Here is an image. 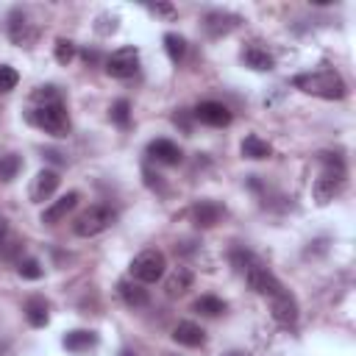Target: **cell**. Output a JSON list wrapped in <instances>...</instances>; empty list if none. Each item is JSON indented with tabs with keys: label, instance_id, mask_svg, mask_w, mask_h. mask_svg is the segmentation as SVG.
<instances>
[{
	"label": "cell",
	"instance_id": "1",
	"mask_svg": "<svg viewBox=\"0 0 356 356\" xmlns=\"http://www.w3.org/2000/svg\"><path fill=\"white\" fill-rule=\"evenodd\" d=\"M31 103L33 106L28 111V120L36 128H42L50 136H67L70 134V114H67L64 100H61L56 86H39L31 95Z\"/></svg>",
	"mask_w": 356,
	"mask_h": 356
},
{
	"label": "cell",
	"instance_id": "2",
	"mask_svg": "<svg viewBox=\"0 0 356 356\" xmlns=\"http://www.w3.org/2000/svg\"><path fill=\"white\" fill-rule=\"evenodd\" d=\"M300 92L306 95H314V97H325V100H342L348 95V86L345 81L339 78V72L334 70H317V72H303V75H295L292 81Z\"/></svg>",
	"mask_w": 356,
	"mask_h": 356
},
{
	"label": "cell",
	"instance_id": "3",
	"mask_svg": "<svg viewBox=\"0 0 356 356\" xmlns=\"http://www.w3.org/2000/svg\"><path fill=\"white\" fill-rule=\"evenodd\" d=\"M111 222H114V209L106 206V203H95V206H89L86 211H81V214L75 217L72 231H75L78 236H97V234H103Z\"/></svg>",
	"mask_w": 356,
	"mask_h": 356
},
{
	"label": "cell",
	"instance_id": "4",
	"mask_svg": "<svg viewBox=\"0 0 356 356\" xmlns=\"http://www.w3.org/2000/svg\"><path fill=\"white\" fill-rule=\"evenodd\" d=\"M164 267H167L164 253L156 250V248H147V250H142L131 259V278L139 281V284H153L164 275Z\"/></svg>",
	"mask_w": 356,
	"mask_h": 356
},
{
	"label": "cell",
	"instance_id": "5",
	"mask_svg": "<svg viewBox=\"0 0 356 356\" xmlns=\"http://www.w3.org/2000/svg\"><path fill=\"white\" fill-rule=\"evenodd\" d=\"M342 186H345V167H325L320 178L312 184V195L320 206H325L342 192Z\"/></svg>",
	"mask_w": 356,
	"mask_h": 356
},
{
	"label": "cell",
	"instance_id": "6",
	"mask_svg": "<svg viewBox=\"0 0 356 356\" xmlns=\"http://www.w3.org/2000/svg\"><path fill=\"white\" fill-rule=\"evenodd\" d=\"M139 70V50L134 44H125L120 50H114L108 58H106V72L111 78H131L134 72Z\"/></svg>",
	"mask_w": 356,
	"mask_h": 356
},
{
	"label": "cell",
	"instance_id": "7",
	"mask_svg": "<svg viewBox=\"0 0 356 356\" xmlns=\"http://www.w3.org/2000/svg\"><path fill=\"white\" fill-rule=\"evenodd\" d=\"M36 36H39V31H36V25L31 22V17L22 11V8H14L11 14H8V39L14 42V44H33L36 42Z\"/></svg>",
	"mask_w": 356,
	"mask_h": 356
},
{
	"label": "cell",
	"instance_id": "8",
	"mask_svg": "<svg viewBox=\"0 0 356 356\" xmlns=\"http://www.w3.org/2000/svg\"><path fill=\"white\" fill-rule=\"evenodd\" d=\"M270 309H273V320L281 328H295L298 325V303L286 289H281L278 295L270 298Z\"/></svg>",
	"mask_w": 356,
	"mask_h": 356
},
{
	"label": "cell",
	"instance_id": "9",
	"mask_svg": "<svg viewBox=\"0 0 356 356\" xmlns=\"http://www.w3.org/2000/svg\"><path fill=\"white\" fill-rule=\"evenodd\" d=\"M192 114H195V120H200L203 125H211V128H225V125L231 122L228 106H222V103H217V100H203V103H197Z\"/></svg>",
	"mask_w": 356,
	"mask_h": 356
},
{
	"label": "cell",
	"instance_id": "10",
	"mask_svg": "<svg viewBox=\"0 0 356 356\" xmlns=\"http://www.w3.org/2000/svg\"><path fill=\"white\" fill-rule=\"evenodd\" d=\"M147 156L156 161V164H167V167H175L181 161V147L172 142V139H153L147 145Z\"/></svg>",
	"mask_w": 356,
	"mask_h": 356
},
{
	"label": "cell",
	"instance_id": "11",
	"mask_svg": "<svg viewBox=\"0 0 356 356\" xmlns=\"http://www.w3.org/2000/svg\"><path fill=\"white\" fill-rule=\"evenodd\" d=\"M58 181H61V178H58L56 170H42V172H36L33 184H31V200H33V203L50 200L53 192L58 189Z\"/></svg>",
	"mask_w": 356,
	"mask_h": 356
},
{
	"label": "cell",
	"instance_id": "12",
	"mask_svg": "<svg viewBox=\"0 0 356 356\" xmlns=\"http://www.w3.org/2000/svg\"><path fill=\"white\" fill-rule=\"evenodd\" d=\"M239 25V17L236 14H225V11H209L206 17H203V28H206V33L209 36H225V33H231L234 28Z\"/></svg>",
	"mask_w": 356,
	"mask_h": 356
},
{
	"label": "cell",
	"instance_id": "13",
	"mask_svg": "<svg viewBox=\"0 0 356 356\" xmlns=\"http://www.w3.org/2000/svg\"><path fill=\"white\" fill-rule=\"evenodd\" d=\"M81 200V195L78 192H67V195H61L58 200H53L44 211H42V222H47V225H56V222H61L72 209H75V203Z\"/></svg>",
	"mask_w": 356,
	"mask_h": 356
},
{
	"label": "cell",
	"instance_id": "14",
	"mask_svg": "<svg viewBox=\"0 0 356 356\" xmlns=\"http://www.w3.org/2000/svg\"><path fill=\"white\" fill-rule=\"evenodd\" d=\"M222 214H225V209H222L217 200H197V203L192 206V220H195V225H200V228L217 225Z\"/></svg>",
	"mask_w": 356,
	"mask_h": 356
},
{
	"label": "cell",
	"instance_id": "15",
	"mask_svg": "<svg viewBox=\"0 0 356 356\" xmlns=\"http://www.w3.org/2000/svg\"><path fill=\"white\" fill-rule=\"evenodd\" d=\"M117 292H120V298L125 300V306H131V309H142V306H147V300H150L147 289H145L139 281H134V278L120 281V284H117Z\"/></svg>",
	"mask_w": 356,
	"mask_h": 356
},
{
	"label": "cell",
	"instance_id": "16",
	"mask_svg": "<svg viewBox=\"0 0 356 356\" xmlns=\"http://www.w3.org/2000/svg\"><path fill=\"white\" fill-rule=\"evenodd\" d=\"M172 339H175L178 345H184V348H200V345L206 342V331H203L197 323L184 320V323H178V325H175Z\"/></svg>",
	"mask_w": 356,
	"mask_h": 356
},
{
	"label": "cell",
	"instance_id": "17",
	"mask_svg": "<svg viewBox=\"0 0 356 356\" xmlns=\"http://www.w3.org/2000/svg\"><path fill=\"white\" fill-rule=\"evenodd\" d=\"M192 281H195V275H192L189 267H175V270L167 275V281H164V292H167L170 298H178V295H184V292L192 286Z\"/></svg>",
	"mask_w": 356,
	"mask_h": 356
},
{
	"label": "cell",
	"instance_id": "18",
	"mask_svg": "<svg viewBox=\"0 0 356 356\" xmlns=\"http://www.w3.org/2000/svg\"><path fill=\"white\" fill-rule=\"evenodd\" d=\"M22 312H25V317H28V323H31L33 328H42V325H47V320H50V312H47V300H44V298H39V295L28 298V300H25V306H22Z\"/></svg>",
	"mask_w": 356,
	"mask_h": 356
},
{
	"label": "cell",
	"instance_id": "19",
	"mask_svg": "<svg viewBox=\"0 0 356 356\" xmlns=\"http://www.w3.org/2000/svg\"><path fill=\"white\" fill-rule=\"evenodd\" d=\"M242 61L250 67V70H259V72H267V70H273V56L267 53V50H261L259 44H248L245 50H242Z\"/></svg>",
	"mask_w": 356,
	"mask_h": 356
},
{
	"label": "cell",
	"instance_id": "20",
	"mask_svg": "<svg viewBox=\"0 0 356 356\" xmlns=\"http://www.w3.org/2000/svg\"><path fill=\"white\" fill-rule=\"evenodd\" d=\"M95 345H97V334H95V331H83V328H78V331H70V334L64 337V348L72 350V353L89 350V348H95Z\"/></svg>",
	"mask_w": 356,
	"mask_h": 356
},
{
	"label": "cell",
	"instance_id": "21",
	"mask_svg": "<svg viewBox=\"0 0 356 356\" xmlns=\"http://www.w3.org/2000/svg\"><path fill=\"white\" fill-rule=\"evenodd\" d=\"M270 153H273V147H270L261 136L250 134V136L242 139V156H245V159H256V161H259V159H267Z\"/></svg>",
	"mask_w": 356,
	"mask_h": 356
},
{
	"label": "cell",
	"instance_id": "22",
	"mask_svg": "<svg viewBox=\"0 0 356 356\" xmlns=\"http://www.w3.org/2000/svg\"><path fill=\"white\" fill-rule=\"evenodd\" d=\"M195 312H200L206 317H217V314L225 312V303L220 298H214V295H203V298L195 300Z\"/></svg>",
	"mask_w": 356,
	"mask_h": 356
},
{
	"label": "cell",
	"instance_id": "23",
	"mask_svg": "<svg viewBox=\"0 0 356 356\" xmlns=\"http://www.w3.org/2000/svg\"><path fill=\"white\" fill-rule=\"evenodd\" d=\"M19 167H22V161H19L17 153H6V156H0V181H14L17 172H19Z\"/></svg>",
	"mask_w": 356,
	"mask_h": 356
},
{
	"label": "cell",
	"instance_id": "24",
	"mask_svg": "<svg viewBox=\"0 0 356 356\" xmlns=\"http://www.w3.org/2000/svg\"><path fill=\"white\" fill-rule=\"evenodd\" d=\"M164 50H167V56L178 64V61L184 58V53H186V42H184L178 33H164Z\"/></svg>",
	"mask_w": 356,
	"mask_h": 356
},
{
	"label": "cell",
	"instance_id": "25",
	"mask_svg": "<svg viewBox=\"0 0 356 356\" xmlns=\"http://www.w3.org/2000/svg\"><path fill=\"white\" fill-rule=\"evenodd\" d=\"M111 120L120 125V128H128L131 125V103L125 97H120L114 106H111Z\"/></svg>",
	"mask_w": 356,
	"mask_h": 356
},
{
	"label": "cell",
	"instance_id": "26",
	"mask_svg": "<svg viewBox=\"0 0 356 356\" xmlns=\"http://www.w3.org/2000/svg\"><path fill=\"white\" fill-rule=\"evenodd\" d=\"M17 273H19V278L39 281V278H42V264H39L36 259H19V261H17Z\"/></svg>",
	"mask_w": 356,
	"mask_h": 356
},
{
	"label": "cell",
	"instance_id": "27",
	"mask_svg": "<svg viewBox=\"0 0 356 356\" xmlns=\"http://www.w3.org/2000/svg\"><path fill=\"white\" fill-rule=\"evenodd\" d=\"M75 58V44L70 39H56V61L58 64H70Z\"/></svg>",
	"mask_w": 356,
	"mask_h": 356
},
{
	"label": "cell",
	"instance_id": "28",
	"mask_svg": "<svg viewBox=\"0 0 356 356\" xmlns=\"http://www.w3.org/2000/svg\"><path fill=\"white\" fill-rule=\"evenodd\" d=\"M17 83H19L17 70H14V67H8V64H0V92H11Z\"/></svg>",
	"mask_w": 356,
	"mask_h": 356
},
{
	"label": "cell",
	"instance_id": "29",
	"mask_svg": "<svg viewBox=\"0 0 356 356\" xmlns=\"http://www.w3.org/2000/svg\"><path fill=\"white\" fill-rule=\"evenodd\" d=\"M117 14H100L97 17V25H95V31L97 33H103V36H108V33H114L117 31Z\"/></svg>",
	"mask_w": 356,
	"mask_h": 356
},
{
	"label": "cell",
	"instance_id": "30",
	"mask_svg": "<svg viewBox=\"0 0 356 356\" xmlns=\"http://www.w3.org/2000/svg\"><path fill=\"white\" fill-rule=\"evenodd\" d=\"M153 14H161V17H175V6L172 3H150L147 6Z\"/></svg>",
	"mask_w": 356,
	"mask_h": 356
},
{
	"label": "cell",
	"instance_id": "31",
	"mask_svg": "<svg viewBox=\"0 0 356 356\" xmlns=\"http://www.w3.org/2000/svg\"><path fill=\"white\" fill-rule=\"evenodd\" d=\"M8 236V225H6V220L0 217V245H3V239Z\"/></svg>",
	"mask_w": 356,
	"mask_h": 356
},
{
	"label": "cell",
	"instance_id": "32",
	"mask_svg": "<svg viewBox=\"0 0 356 356\" xmlns=\"http://www.w3.org/2000/svg\"><path fill=\"white\" fill-rule=\"evenodd\" d=\"M83 58H86V64H92V61H97V53H95V50H86Z\"/></svg>",
	"mask_w": 356,
	"mask_h": 356
},
{
	"label": "cell",
	"instance_id": "33",
	"mask_svg": "<svg viewBox=\"0 0 356 356\" xmlns=\"http://www.w3.org/2000/svg\"><path fill=\"white\" fill-rule=\"evenodd\" d=\"M225 356H248L245 350H231V353H225Z\"/></svg>",
	"mask_w": 356,
	"mask_h": 356
},
{
	"label": "cell",
	"instance_id": "34",
	"mask_svg": "<svg viewBox=\"0 0 356 356\" xmlns=\"http://www.w3.org/2000/svg\"><path fill=\"white\" fill-rule=\"evenodd\" d=\"M120 356H134V353L131 350H120Z\"/></svg>",
	"mask_w": 356,
	"mask_h": 356
}]
</instances>
